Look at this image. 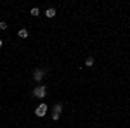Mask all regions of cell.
Instances as JSON below:
<instances>
[{"mask_svg":"<svg viewBox=\"0 0 130 128\" xmlns=\"http://www.w3.org/2000/svg\"><path fill=\"white\" fill-rule=\"evenodd\" d=\"M45 94H47V88H45V87H35V88H33V95L38 97V99L45 97Z\"/></svg>","mask_w":130,"mask_h":128,"instance_id":"obj_1","label":"cell"},{"mask_svg":"<svg viewBox=\"0 0 130 128\" xmlns=\"http://www.w3.org/2000/svg\"><path fill=\"white\" fill-rule=\"evenodd\" d=\"M35 114H37L38 118L45 116V114H47V106H45V104H40V106L37 107V111H35Z\"/></svg>","mask_w":130,"mask_h":128,"instance_id":"obj_2","label":"cell"},{"mask_svg":"<svg viewBox=\"0 0 130 128\" xmlns=\"http://www.w3.org/2000/svg\"><path fill=\"white\" fill-rule=\"evenodd\" d=\"M43 75H45V69H37V71L33 73V80H35V81H40V80L43 78Z\"/></svg>","mask_w":130,"mask_h":128,"instance_id":"obj_3","label":"cell"},{"mask_svg":"<svg viewBox=\"0 0 130 128\" xmlns=\"http://www.w3.org/2000/svg\"><path fill=\"white\" fill-rule=\"evenodd\" d=\"M45 16H47V17H54V16H56V9H52V7H50V9H47Z\"/></svg>","mask_w":130,"mask_h":128,"instance_id":"obj_4","label":"cell"},{"mask_svg":"<svg viewBox=\"0 0 130 128\" xmlns=\"http://www.w3.org/2000/svg\"><path fill=\"white\" fill-rule=\"evenodd\" d=\"M85 64H87V66H94V57H92V56H89V57H87V59H85Z\"/></svg>","mask_w":130,"mask_h":128,"instance_id":"obj_5","label":"cell"},{"mask_svg":"<svg viewBox=\"0 0 130 128\" xmlns=\"http://www.w3.org/2000/svg\"><path fill=\"white\" fill-rule=\"evenodd\" d=\"M26 36H28V30H24V28L19 30V38H26Z\"/></svg>","mask_w":130,"mask_h":128,"instance_id":"obj_6","label":"cell"},{"mask_svg":"<svg viewBox=\"0 0 130 128\" xmlns=\"http://www.w3.org/2000/svg\"><path fill=\"white\" fill-rule=\"evenodd\" d=\"M61 111H62V106H61V104H56V106H54V113L61 114Z\"/></svg>","mask_w":130,"mask_h":128,"instance_id":"obj_7","label":"cell"},{"mask_svg":"<svg viewBox=\"0 0 130 128\" xmlns=\"http://www.w3.org/2000/svg\"><path fill=\"white\" fill-rule=\"evenodd\" d=\"M38 14H40L38 7H33V9H31V16H38Z\"/></svg>","mask_w":130,"mask_h":128,"instance_id":"obj_8","label":"cell"},{"mask_svg":"<svg viewBox=\"0 0 130 128\" xmlns=\"http://www.w3.org/2000/svg\"><path fill=\"white\" fill-rule=\"evenodd\" d=\"M52 119L57 121V119H59V114H57V113H52Z\"/></svg>","mask_w":130,"mask_h":128,"instance_id":"obj_9","label":"cell"},{"mask_svg":"<svg viewBox=\"0 0 130 128\" xmlns=\"http://www.w3.org/2000/svg\"><path fill=\"white\" fill-rule=\"evenodd\" d=\"M0 47H2V40H0Z\"/></svg>","mask_w":130,"mask_h":128,"instance_id":"obj_10","label":"cell"}]
</instances>
